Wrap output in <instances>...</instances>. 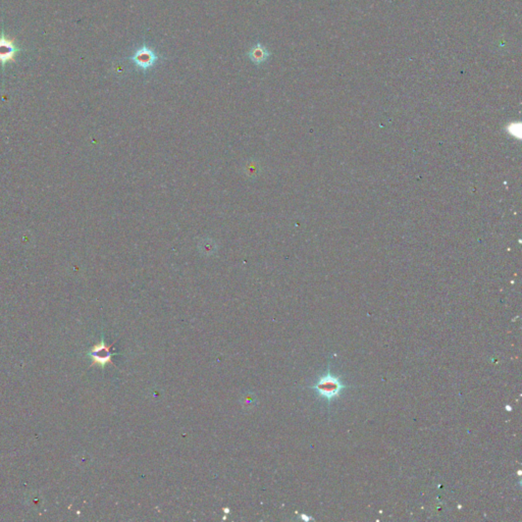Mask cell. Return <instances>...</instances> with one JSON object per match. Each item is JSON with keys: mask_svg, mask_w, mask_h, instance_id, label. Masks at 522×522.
I'll list each match as a JSON object with an SVG mask.
<instances>
[{"mask_svg": "<svg viewBox=\"0 0 522 522\" xmlns=\"http://www.w3.org/2000/svg\"><path fill=\"white\" fill-rule=\"evenodd\" d=\"M311 388L315 390L316 394L322 399H324V400H326L329 404L333 399L341 395L343 390L349 388V386L344 385L340 378L333 376L330 373V368L328 366L327 372Z\"/></svg>", "mask_w": 522, "mask_h": 522, "instance_id": "1", "label": "cell"}, {"mask_svg": "<svg viewBox=\"0 0 522 522\" xmlns=\"http://www.w3.org/2000/svg\"><path fill=\"white\" fill-rule=\"evenodd\" d=\"M131 60L138 69L142 71H147L155 66V64L159 60V56L152 48L143 45L133 53V55L131 56Z\"/></svg>", "mask_w": 522, "mask_h": 522, "instance_id": "2", "label": "cell"}, {"mask_svg": "<svg viewBox=\"0 0 522 522\" xmlns=\"http://www.w3.org/2000/svg\"><path fill=\"white\" fill-rule=\"evenodd\" d=\"M111 346H108L104 343L103 339L100 343H97L89 352V355L92 357V365L98 364L100 366H104L106 363H111V357L113 353L110 351Z\"/></svg>", "mask_w": 522, "mask_h": 522, "instance_id": "3", "label": "cell"}, {"mask_svg": "<svg viewBox=\"0 0 522 522\" xmlns=\"http://www.w3.org/2000/svg\"><path fill=\"white\" fill-rule=\"evenodd\" d=\"M20 51V48L16 46L14 40L6 37L5 33L0 36V63L3 67L10 61H15L16 54Z\"/></svg>", "mask_w": 522, "mask_h": 522, "instance_id": "4", "label": "cell"}, {"mask_svg": "<svg viewBox=\"0 0 522 522\" xmlns=\"http://www.w3.org/2000/svg\"><path fill=\"white\" fill-rule=\"evenodd\" d=\"M247 54L255 65H262L268 59L270 55L269 51L261 43H257L256 45H254Z\"/></svg>", "mask_w": 522, "mask_h": 522, "instance_id": "5", "label": "cell"}]
</instances>
